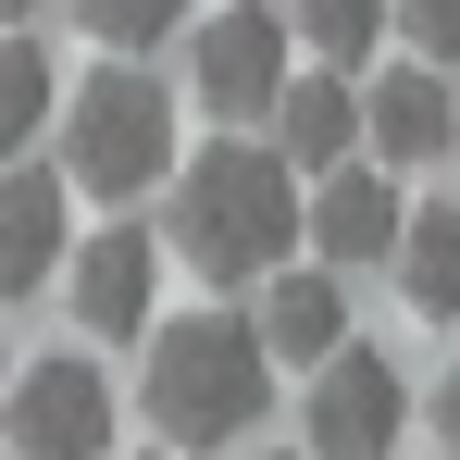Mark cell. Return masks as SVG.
Instances as JSON below:
<instances>
[{
  "instance_id": "cell-20",
  "label": "cell",
  "mask_w": 460,
  "mask_h": 460,
  "mask_svg": "<svg viewBox=\"0 0 460 460\" xmlns=\"http://www.w3.org/2000/svg\"><path fill=\"white\" fill-rule=\"evenodd\" d=\"M0 385H13V361H0Z\"/></svg>"
},
{
  "instance_id": "cell-7",
  "label": "cell",
  "mask_w": 460,
  "mask_h": 460,
  "mask_svg": "<svg viewBox=\"0 0 460 460\" xmlns=\"http://www.w3.org/2000/svg\"><path fill=\"white\" fill-rule=\"evenodd\" d=\"M63 261H75V174L0 162V299L63 287Z\"/></svg>"
},
{
  "instance_id": "cell-8",
  "label": "cell",
  "mask_w": 460,
  "mask_h": 460,
  "mask_svg": "<svg viewBox=\"0 0 460 460\" xmlns=\"http://www.w3.org/2000/svg\"><path fill=\"white\" fill-rule=\"evenodd\" d=\"M63 287H75V323L100 336V349L150 336V311H162V236H137V225H100L75 261H63Z\"/></svg>"
},
{
  "instance_id": "cell-12",
  "label": "cell",
  "mask_w": 460,
  "mask_h": 460,
  "mask_svg": "<svg viewBox=\"0 0 460 460\" xmlns=\"http://www.w3.org/2000/svg\"><path fill=\"white\" fill-rule=\"evenodd\" d=\"M274 137H287V162L299 174H336V162H361V87L336 75H287V100H274Z\"/></svg>"
},
{
  "instance_id": "cell-6",
  "label": "cell",
  "mask_w": 460,
  "mask_h": 460,
  "mask_svg": "<svg viewBox=\"0 0 460 460\" xmlns=\"http://www.w3.org/2000/svg\"><path fill=\"white\" fill-rule=\"evenodd\" d=\"M187 87H199V112L212 125H261L274 100H287V13H212L199 38H187Z\"/></svg>"
},
{
  "instance_id": "cell-4",
  "label": "cell",
  "mask_w": 460,
  "mask_h": 460,
  "mask_svg": "<svg viewBox=\"0 0 460 460\" xmlns=\"http://www.w3.org/2000/svg\"><path fill=\"white\" fill-rule=\"evenodd\" d=\"M0 436L13 460H100L112 448V385L87 349H50V361H25V374L0 385Z\"/></svg>"
},
{
  "instance_id": "cell-2",
  "label": "cell",
  "mask_w": 460,
  "mask_h": 460,
  "mask_svg": "<svg viewBox=\"0 0 460 460\" xmlns=\"http://www.w3.org/2000/svg\"><path fill=\"white\" fill-rule=\"evenodd\" d=\"M261 411H274V349H261V323H236V311L162 323V349H150V436L162 448H236Z\"/></svg>"
},
{
  "instance_id": "cell-14",
  "label": "cell",
  "mask_w": 460,
  "mask_h": 460,
  "mask_svg": "<svg viewBox=\"0 0 460 460\" xmlns=\"http://www.w3.org/2000/svg\"><path fill=\"white\" fill-rule=\"evenodd\" d=\"M50 125H63V75H50V50L0 25V162H13V150H38Z\"/></svg>"
},
{
  "instance_id": "cell-10",
  "label": "cell",
  "mask_w": 460,
  "mask_h": 460,
  "mask_svg": "<svg viewBox=\"0 0 460 460\" xmlns=\"http://www.w3.org/2000/svg\"><path fill=\"white\" fill-rule=\"evenodd\" d=\"M249 323H261V349L299 361V374H311V361H336V349H349V287H336V261H274Z\"/></svg>"
},
{
  "instance_id": "cell-19",
  "label": "cell",
  "mask_w": 460,
  "mask_h": 460,
  "mask_svg": "<svg viewBox=\"0 0 460 460\" xmlns=\"http://www.w3.org/2000/svg\"><path fill=\"white\" fill-rule=\"evenodd\" d=\"M25 13H38V0H0V25H25Z\"/></svg>"
},
{
  "instance_id": "cell-11",
  "label": "cell",
  "mask_w": 460,
  "mask_h": 460,
  "mask_svg": "<svg viewBox=\"0 0 460 460\" xmlns=\"http://www.w3.org/2000/svg\"><path fill=\"white\" fill-rule=\"evenodd\" d=\"M398 225H411V212H398V187H385L374 162H336V174L311 187V225L299 236L349 274V261H398Z\"/></svg>"
},
{
  "instance_id": "cell-3",
  "label": "cell",
  "mask_w": 460,
  "mask_h": 460,
  "mask_svg": "<svg viewBox=\"0 0 460 460\" xmlns=\"http://www.w3.org/2000/svg\"><path fill=\"white\" fill-rule=\"evenodd\" d=\"M63 174H75L87 199H150L162 174H174V100H162V75L100 63L63 100Z\"/></svg>"
},
{
  "instance_id": "cell-15",
  "label": "cell",
  "mask_w": 460,
  "mask_h": 460,
  "mask_svg": "<svg viewBox=\"0 0 460 460\" xmlns=\"http://www.w3.org/2000/svg\"><path fill=\"white\" fill-rule=\"evenodd\" d=\"M287 25H299V50H323V63L349 75V63H374V38H385V0H287Z\"/></svg>"
},
{
  "instance_id": "cell-18",
  "label": "cell",
  "mask_w": 460,
  "mask_h": 460,
  "mask_svg": "<svg viewBox=\"0 0 460 460\" xmlns=\"http://www.w3.org/2000/svg\"><path fill=\"white\" fill-rule=\"evenodd\" d=\"M436 448L460 460V361H448V374H436Z\"/></svg>"
},
{
  "instance_id": "cell-1",
  "label": "cell",
  "mask_w": 460,
  "mask_h": 460,
  "mask_svg": "<svg viewBox=\"0 0 460 460\" xmlns=\"http://www.w3.org/2000/svg\"><path fill=\"white\" fill-rule=\"evenodd\" d=\"M287 174H299V162L249 150V137L199 150L187 174H174V249H187L212 287H261V274L299 249V225H311V199L287 187Z\"/></svg>"
},
{
  "instance_id": "cell-13",
  "label": "cell",
  "mask_w": 460,
  "mask_h": 460,
  "mask_svg": "<svg viewBox=\"0 0 460 460\" xmlns=\"http://www.w3.org/2000/svg\"><path fill=\"white\" fill-rule=\"evenodd\" d=\"M398 299L423 323H460V199H423L398 225Z\"/></svg>"
},
{
  "instance_id": "cell-17",
  "label": "cell",
  "mask_w": 460,
  "mask_h": 460,
  "mask_svg": "<svg viewBox=\"0 0 460 460\" xmlns=\"http://www.w3.org/2000/svg\"><path fill=\"white\" fill-rule=\"evenodd\" d=\"M385 13H398V38L423 63H460V0H385Z\"/></svg>"
},
{
  "instance_id": "cell-16",
  "label": "cell",
  "mask_w": 460,
  "mask_h": 460,
  "mask_svg": "<svg viewBox=\"0 0 460 460\" xmlns=\"http://www.w3.org/2000/svg\"><path fill=\"white\" fill-rule=\"evenodd\" d=\"M75 13H87V38H100V50H150V38L187 25V0H75Z\"/></svg>"
},
{
  "instance_id": "cell-9",
  "label": "cell",
  "mask_w": 460,
  "mask_h": 460,
  "mask_svg": "<svg viewBox=\"0 0 460 460\" xmlns=\"http://www.w3.org/2000/svg\"><path fill=\"white\" fill-rule=\"evenodd\" d=\"M361 150H385V162L460 150V87L436 75V63H385V75L361 87Z\"/></svg>"
},
{
  "instance_id": "cell-5",
  "label": "cell",
  "mask_w": 460,
  "mask_h": 460,
  "mask_svg": "<svg viewBox=\"0 0 460 460\" xmlns=\"http://www.w3.org/2000/svg\"><path fill=\"white\" fill-rule=\"evenodd\" d=\"M398 423H411V385H398L385 349H336V361H311V411H299L311 460H385Z\"/></svg>"
}]
</instances>
